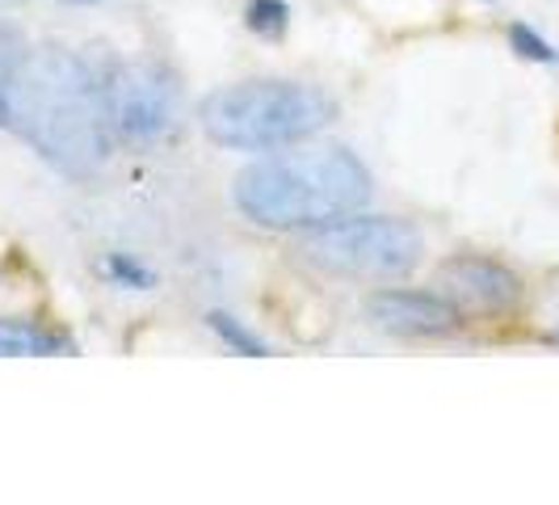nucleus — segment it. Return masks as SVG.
Segmentation results:
<instances>
[{"mask_svg": "<svg viewBox=\"0 0 559 505\" xmlns=\"http://www.w3.org/2000/svg\"><path fill=\"white\" fill-rule=\"evenodd\" d=\"M299 261L329 279L354 282H400L420 266L425 236L413 220L395 215H345L336 224L299 232Z\"/></svg>", "mask_w": 559, "mask_h": 505, "instance_id": "nucleus-4", "label": "nucleus"}, {"mask_svg": "<svg viewBox=\"0 0 559 505\" xmlns=\"http://www.w3.org/2000/svg\"><path fill=\"white\" fill-rule=\"evenodd\" d=\"M556 337H559V333H556Z\"/></svg>", "mask_w": 559, "mask_h": 505, "instance_id": "nucleus-16", "label": "nucleus"}, {"mask_svg": "<svg viewBox=\"0 0 559 505\" xmlns=\"http://www.w3.org/2000/svg\"><path fill=\"white\" fill-rule=\"evenodd\" d=\"M72 4H97V0H72Z\"/></svg>", "mask_w": 559, "mask_h": 505, "instance_id": "nucleus-14", "label": "nucleus"}, {"mask_svg": "<svg viewBox=\"0 0 559 505\" xmlns=\"http://www.w3.org/2000/svg\"><path fill=\"white\" fill-rule=\"evenodd\" d=\"M245 22L261 38H282L286 26H290V9H286V0H249Z\"/></svg>", "mask_w": 559, "mask_h": 505, "instance_id": "nucleus-11", "label": "nucleus"}, {"mask_svg": "<svg viewBox=\"0 0 559 505\" xmlns=\"http://www.w3.org/2000/svg\"><path fill=\"white\" fill-rule=\"evenodd\" d=\"M9 131L68 177H93L114 148L106 77L63 47H29L9 97Z\"/></svg>", "mask_w": 559, "mask_h": 505, "instance_id": "nucleus-1", "label": "nucleus"}, {"mask_svg": "<svg viewBox=\"0 0 559 505\" xmlns=\"http://www.w3.org/2000/svg\"><path fill=\"white\" fill-rule=\"evenodd\" d=\"M336 114V102L304 81L252 77L224 84L202 97L198 122L206 140L231 152H278L320 136Z\"/></svg>", "mask_w": 559, "mask_h": 505, "instance_id": "nucleus-3", "label": "nucleus"}, {"mask_svg": "<svg viewBox=\"0 0 559 505\" xmlns=\"http://www.w3.org/2000/svg\"><path fill=\"white\" fill-rule=\"evenodd\" d=\"M106 274H110L118 286H135V291H147L152 286V270H143L140 261H131V257H122V252H114L110 261H106Z\"/></svg>", "mask_w": 559, "mask_h": 505, "instance_id": "nucleus-13", "label": "nucleus"}, {"mask_svg": "<svg viewBox=\"0 0 559 505\" xmlns=\"http://www.w3.org/2000/svg\"><path fill=\"white\" fill-rule=\"evenodd\" d=\"M0 4H4V0H0Z\"/></svg>", "mask_w": 559, "mask_h": 505, "instance_id": "nucleus-15", "label": "nucleus"}, {"mask_svg": "<svg viewBox=\"0 0 559 505\" xmlns=\"http://www.w3.org/2000/svg\"><path fill=\"white\" fill-rule=\"evenodd\" d=\"M366 316L374 329L392 337H450L463 329V316L438 291H404L388 286L366 300Z\"/></svg>", "mask_w": 559, "mask_h": 505, "instance_id": "nucleus-7", "label": "nucleus"}, {"mask_svg": "<svg viewBox=\"0 0 559 505\" xmlns=\"http://www.w3.org/2000/svg\"><path fill=\"white\" fill-rule=\"evenodd\" d=\"M26 56H29L26 34L13 26H0V127L9 122V97H13V84L22 77Z\"/></svg>", "mask_w": 559, "mask_h": 505, "instance_id": "nucleus-9", "label": "nucleus"}, {"mask_svg": "<svg viewBox=\"0 0 559 505\" xmlns=\"http://www.w3.org/2000/svg\"><path fill=\"white\" fill-rule=\"evenodd\" d=\"M370 198V168L336 143L299 148L252 161L236 186L231 202L236 211L257 227L274 232H311V227L336 224L354 211H362Z\"/></svg>", "mask_w": 559, "mask_h": 505, "instance_id": "nucleus-2", "label": "nucleus"}, {"mask_svg": "<svg viewBox=\"0 0 559 505\" xmlns=\"http://www.w3.org/2000/svg\"><path fill=\"white\" fill-rule=\"evenodd\" d=\"M106 106L118 140L131 143H156L173 136L181 118V89L160 63H118L106 77Z\"/></svg>", "mask_w": 559, "mask_h": 505, "instance_id": "nucleus-5", "label": "nucleus"}, {"mask_svg": "<svg viewBox=\"0 0 559 505\" xmlns=\"http://www.w3.org/2000/svg\"><path fill=\"white\" fill-rule=\"evenodd\" d=\"M433 291L447 300L450 308L467 316H509L522 304V279L479 252H454L438 266L433 274Z\"/></svg>", "mask_w": 559, "mask_h": 505, "instance_id": "nucleus-6", "label": "nucleus"}, {"mask_svg": "<svg viewBox=\"0 0 559 505\" xmlns=\"http://www.w3.org/2000/svg\"><path fill=\"white\" fill-rule=\"evenodd\" d=\"M509 47H513L522 59H534V63H559L556 47H551L538 30L526 26V22H513V26H509Z\"/></svg>", "mask_w": 559, "mask_h": 505, "instance_id": "nucleus-12", "label": "nucleus"}, {"mask_svg": "<svg viewBox=\"0 0 559 505\" xmlns=\"http://www.w3.org/2000/svg\"><path fill=\"white\" fill-rule=\"evenodd\" d=\"M68 350L72 341L38 320H0V359H51Z\"/></svg>", "mask_w": 559, "mask_h": 505, "instance_id": "nucleus-8", "label": "nucleus"}, {"mask_svg": "<svg viewBox=\"0 0 559 505\" xmlns=\"http://www.w3.org/2000/svg\"><path fill=\"white\" fill-rule=\"evenodd\" d=\"M206 325L215 329V337L224 341L231 354H245V359H265V354H270V345L252 333V329H245L236 316H227V312H211Z\"/></svg>", "mask_w": 559, "mask_h": 505, "instance_id": "nucleus-10", "label": "nucleus"}]
</instances>
